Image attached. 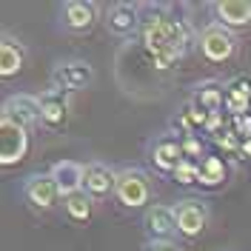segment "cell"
I'll return each instance as SVG.
<instances>
[{
    "mask_svg": "<svg viewBox=\"0 0 251 251\" xmlns=\"http://www.w3.org/2000/svg\"><path fill=\"white\" fill-rule=\"evenodd\" d=\"M63 211L72 223H86L92 220V211H94V200L86 194V191H75V194H66L63 197Z\"/></svg>",
    "mask_w": 251,
    "mask_h": 251,
    "instance_id": "21",
    "label": "cell"
},
{
    "mask_svg": "<svg viewBox=\"0 0 251 251\" xmlns=\"http://www.w3.org/2000/svg\"><path fill=\"white\" fill-rule=\"evenodd\" d=\"M26 66V49L20 40H15L12 34H3L0 37V77L9 80L20 75Z\"/></svg>",
    "mask_w": 251,
    "mask_h": 251,
    "instance_id": "17",
    "label": "cell"
},
{
    "mask_svg": "<svg viewBox=\"0 0 251 251\" xmlns=\"http://www.w3.org/2000/svg\"><path fill=\"white\" fill-rule=\"evenodd\" d=\"M151 180L143 169H134L128 166L123 172H117V186H114V200L120 208L126 211H140V208H149L151 203Z\"/></svg>",
    "mask_w": 251,
    "mask_h": 251,
    "instance_id": "2",
    "label": "cell"
},
{
    "mask_svg": "<svg viewBox=\"0 0 251 251\" xmlns=\"http://www.w3.org/2000/svg\"><path fill=\"white\" fill-rule=\"evenodd\" d=\"M143 228L149 240H172L177 234V220H174V205H149L143 214Z\"/></svg>",
    "mask_w": 251,
    "mask_h": 251,
    "instance_id": "10",
    "label": "cell"
},
{
    "mask_svg": "<svg viewBox=\"0 0 251 251\" xmlns=\"http://www.w3.org/2000/svg\"><path fill=\"white\" fill-rule=\"evenodd\" d=\"M197 177H200V163L197 160H188V157L180 160V166L172 174V180L180 183V186H197Z\"/></svg>",
    "mask_w": 251,
    "mask_h": 251,
    "instance_id": "22",
    "label": "cell"
},
{
    "mask_svg": "<svg viewBox=\"0 0 251 251\" xmlns=\"http://www.w3.org/2000/svg\"><path fill=\"white\" fill-rule=\"evenodd\" d=\"M191 103L197 109H203L205 114H217L226 109V83L220 80H203L197 83V89L191 94Z\"/></svg>",
    "mask_w": 251,
    "mask_h": 251,
    "instance_id": "18",
    "label": "cell"
},
{
    "mask_svg": "<svg viewBox=\"0 0 251 251\" xmlns=\"http://www.w3.org/2000/svg\"><path fill=\"white\" fill-rule=\"evenodd\" d=\"M211 143H214L217 154H223V157H237L240 154V137H237L231 128H228L226 134H220L217 140H211Z\"/></svg>",
    "mask_w": 251,
    "mask_h": 251,
    "instance_id": "23",
    "label": "cell"
},
{
    "mask_svg": "<svg viewBox=\"0 0 251 251\" xmlns=\"http://www.w3.org/2000/svg\"><path fill=\"white\" fill-rule=\"evenodd\" d=\"M140 23H143L140 6H134V3H111L109 9H106V26H109V31L117 34V37L134 34Z\"/></svg>",
    "mask_w": 251,
    "mask_h": 251,
    "instance_id": "13",
    "label": "cell"
},
{
    "mask_svg": "<svg viewBox=\"0 0 251 251\" xmlns=\"http://www.w3.org/2000/svg\"><path fill=\"white\" fill-rule=\"evenodd\" d=\"M26 154H29V128L9 114H0V166L3 169L20 166Z\"/></svg>",
    "mask_w": 251,
    "mask_h": 251,
    "instance_id": "4",
    "label": "cell"
},
{
    "mask_svg": "<svg viewBox=\"0 0 251 251\" xmlns=\"http://www.w3.org/2000/svg\"><path fill=\"white\" fill-rule=\"evenodd\" d=\"M226 114L228 117H240L251 111V77L237 75L226 83Z\"/></svg>",
    "mask_w": 251,
    "mask_h": 251,
    "instance_id": "16",
    "label": "cell"
},
{
    "mask_svg": "<svg viewBox=\"0 0 251 251\" xmlns=\"http://www.w3.org/2000/svg\"><path fill=\"white\" fill-rule=\"evenodd\" d=\"M197 51H200V57L205 63H211V66H220V63H228L234 57L237 51V37L234 31H228L226 26H220V23H205L203 29L197 31Z\"/></svg>",
    "mask_w": 251,
    "mask_h": 251,
    "instance_id": "3",
    "label": "cell"
},
{
    "mask_svg": "<svg viewBox=\"0 0 251 251\" xmlns=\"http://www.w3.org/2000/svg\"><path fill=\"white\" fill-rule=\"evenodd\" d=\"M174 220H177V234L186 237V240H194L208 226V208H205L203 200L186 197V200H177V205H174Z\"/></svg>",
    "mask_w": 251,
    "mask_h": 251,
    "instance_id": "6",
    "label": "cell"
},
{
    "mask_svg": "<svg viewBox=\"0 0 251 251\" xmlns=\"http://www.w3.org/2000/svg\"><path fill=\"white\" fill-rule=\"evenodd\" d=\"M23 197L40 214H46L57 203H63V194H60V188H57L51 174H29L23 180Z\"/></svg>",
    "mask_w": 251,
    "mask_h": 251,
    "instance_id": "5",
    "label": "cell"
},
{
    "mask_svg": "<svg viewBox=\"0 0 251 251\" xmlns=\"http://www.w3.org/2000/svg\"><path fill=\"white\" fill-rule=\"evenodd\" d=\"M143 251H183L174 240H149Z\"/></svg>",
    "mask_w": 251,
    "mask_h": 251,
    "instance_id": "26",
    "label": "cell"
},
{
    "mask_svg": "<svg viewBox=\"0 0 251 251\" xmlns=\"http://www.w3.org/2000/svg\"><path fill=\"white\" fill-rule=\"evenodd\" d=\"M188 43H191V37H188L186 20L166 15L163 6H157L154 15L143 20V49L160 72L174 69Z\"/></svg>",
    "mask_w": 251,
    "mask_h": 251,
    "instance_id": "1",
    "label": "cell"
},
{
    "mask_svg": "<svg viewBox=\"0 0 251 251\" xmlns=\"http://www.w3.org/2000/svg\"><path fill=\"white\" fill-rule=\"evenodd\" d=\"M228 180V160L217 151H208L200 160V177H197V186L200 188H220L226 186Z\"/></svg>",
    "mask_w": 251,
    "mask_h": 251,
    "instance_id": "20",
    "label": "cell"
},
{
    "mask_svg": "<svg viewBox=\"0 0 251 251\" xmlns=\"http://www.w3.org/2000/svg\"><path fill=\"white\" fill-rule=\"evenodd\" d=\"M237 157H251V137L240 140V154H237Z\"/></svg>",
    "mask_w": 251,
    "mask_h": 251,
    "instance_id": "27",
    "label": "cell"
},
{
    "mask_svg": "<svg viewBox=\"0 0 251 251\" xmlns=\"http://www.w3.org/2000/svg\"><path fill=\"white\" fill-rule=\"evenodd\" d=\"M49 174L54 177V183L60 188V194H75V191H83V174H86V166H80L75 160H57Z\"/></svg>",
    "mask_w": 251,
    "mask_h": 251,
    "instance_id": "19",
    "label": "cell"
},
{
    "mask_svg": "<svg viewBox=\"0 0 251 251\" xmlns=\"http://www.w3.org/2000/svg\"><path fill=\"white\" fill-rule=\"evenodd\" d=\"M183 157H186L183 154V143H180L177 134H160L149 146V160L160 174H174V169L180 166Z\"/></svg>",
    "mask_w": 251,
    "mask_h": 251,
    "instance_id": "8",
    "label": "cell"
},
{
    "mask_svg": "<svg viewBox=\"0 0 251 251\" xmlns=\"http://www.w3.org/2000/svg\"><path fill=\"white\" fill-rule=\"evenodd\" d=\"M117 186V172L109 169L106 163H89L86 174H83V191L92 200H106L109 194H114Z\"/></svg>",
    "mask_w": 251,
    "mask_h": 251,
    "instance_id": "11",
    "label": "cell"
},
{
    "mask_svg": "<svg viewBox=\"0 0 251 251\" xmlns=\"http://www.w3.org/2000/svg\"><path fill=\"white\" fill-rule=\"evenodd\" d=\"M180 143H183V154L188 157V160H203L208 151H205V143L200 140V134H191V137H180Z\"/></svg>",
    "mask_w": 251,
    "mask_h": 251,
    "instance_id": "24",
    "label": "cell"
},
{
    "mask_svg": "<svg viewBox=\"0 0 251 251\" xmlns=\"http://www.w3.org/2000/svg\"><path fill=\"white\" fill-rule=\"evenodd\" d=\"M40 120L46 128H60L69 120V103L63 97V89L51 86L40 94Z\"/></svg>",
    "mask_w": 251,
    "mask_h": 251,
    "instance_id": "15",
    "label": "cell"
},
{
    "mask_svg": "<svg viewBox=\"0 0 251 251\" xmlns=\"http://www.w3.org/2000/svg\"><path fill=\"white\" fill-rule=\"evenodd\" d=\"M97 3L92 0H66L60 6V26L69 34H89L97 23Z\"/></svg>",
    "mask_w": 251,
    "mask_h": 251,
    "instance_id": "7",
    "label": "cell"
},
{
    "mask_svg": "<svg viewBox=\"0 0 251 251\" xmlns=\"http://www.w3.org/2000/svg\"><path fill=\"white\" fill-rule=\"evenodd\" d=\"M231 131H234L240 140L251 137V111L249 114H240V117H231Z\"/></svg>",
    "mask_w": 251,
    "mask_h": 251,
    "instance_id": "25",
    "label": "cell"
},
{
    "mask_svg": "<svg viewBox=\"0 0 251 251\" xmlns=\"http://www.w3.org/2000/svg\"><path fill=\"white\" fill-rule=\"evenodd\" d=\"M211 9H214V23L226 26L228 31L251 26V0H217Z\"/></svg>",
    "mask_w": 251,
    "mask_h": 251,
    "instance_id": "12",
    "label": "cell"
},
{
    "mask_svg": "<svg viewBox=\"0 0 251 251\" xmlns=\"http://www.w3.org/2000/svg\"><path fill=\"white\" fill-rule=\"evenodd\" d=\"M94 69L86 60H66L54 66V86L63 92H83L86 86H92Z\"/></svg>",
    "mask_w": 251,
    "mask_h": 251,
    "instance_id": "9",
    "label": "cell"
},
{
    "mask_svg": "<svg viewBox=\"0 0 251 251\" xmlns=\"http://www.w3.org/2000/svg\"><path fill=\"white\" fill-rule=\"evenodd\" d=\"M3 114H9V117H15L20 126H26V128H34V126H40V97H31V94H12V97H6V103H3Z\"/></svg>",
    "mask_w": 251,
    "mask_h": 251,
    "instance_id": "14",
    "label": "cell"
}]
</instances>
